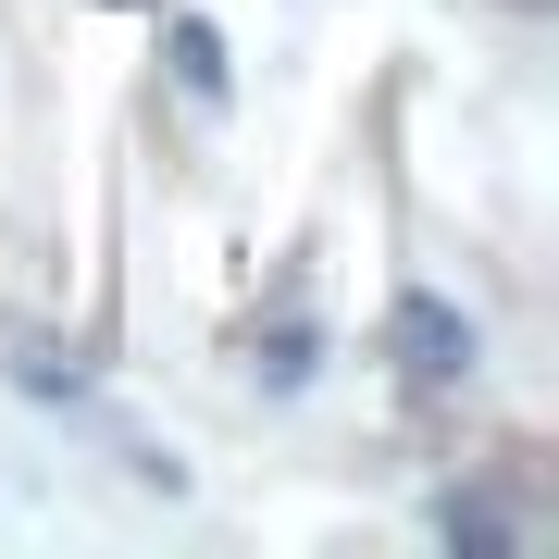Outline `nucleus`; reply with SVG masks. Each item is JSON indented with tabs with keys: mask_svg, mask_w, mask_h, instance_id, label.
Instances as JSON below:
<instances>
[{
	"mask_svg": "<svg viewBox=\"0 0 559 559\" xmlns=\"http://www.w3.org/2000/svg\"><path fill=\"white\" fill-rule=\"evenodd\" d=\"M448 547H510V522L485 510V498H448Z\"/></svg>",
	"mask_w": 559,
	"mask_h": 559,
	"instance_id": "obj_3",
	"label": "nucleus"
},
{
	"mask_svg": "<svg viewBox=\"0 0 559 559\" xmlns=\"http://www.w3.org/2000/svg\"><path fill=\"white\" fill-rule=\"evenodd\" d=\"M385 348H399V373H411V385H460V373H473V323H460L448 299H423V286L385 311Z\"/></svg>",
	"mask_w": 559,
	"mask_h": 559,
	"instance_id": "obj_1",
	"label": "nucleus"
},
{
	"mask_svg": "<svg viewBox=\"0 0 559 559\" xmlns=\"http://www.w3.org/2000/svg\"><path fill=\"white\" fill-rule=\"evenodd\" d=\"M175 87H187V100H224V87H237V62H224V38L200 13H175Z\"/></svg>",
	"mask_w": 559,
	"mask_h": 559,
	"instance_id": "obj_2",
	"label": "nucleus"
},
{
	"mask_svg": "<svg viewBox=\"0 0 559 559\" xmlns=\"http://www.w3.org/2000/svg\"><path fill=\"white\" fill-rule=\"evenodd\" d=\"M522 13H547V0H522Z\"/></svg>",
	"mask_w": 559,
	"mask_h": 559,
	"instance_id": "obj_5",
	"label": "nucleus"
},
{
	"mask_svg": "<svg viewBox=\"0 0 559 559\" xmlns=\"http://www.w3.org/2000/svg\"><path fill=\"white\" fill-rule=\"evenodd\" d=\"M299 373H311V336H299V323H286V336L261 348V385H299Z\"/></svg>",
	"mask_w": 559,
	"mask_h": 559,
	"instance_id": "obj_4",
	"label": "nucleus"
}]
</instances>
